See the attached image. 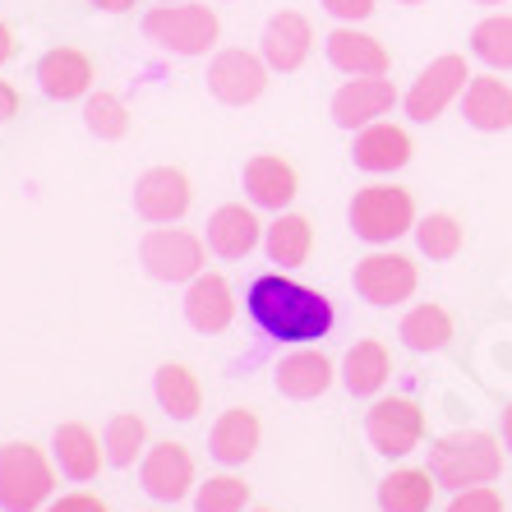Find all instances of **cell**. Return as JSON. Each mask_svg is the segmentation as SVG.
<instances>
[{
	"label": "cell",
	"instance_id": "2",
	"mask_svg": "<svg viewBox=\"0 0 512 512\" xmlns=\"http://www.w3.org/2000/svg\"><path fill=\"white\" fill-rule=\"evenodd\" d=\"M425 466H429V476L439 480V489L457 494V489H471V485H494L503 476V448L494 434L462 429V434H443L429 448Z\"/></svg>",
	"mask_w": 512,
	"mask_h": 512
},
{
	"label": "cell",
	"instance_id": "44",
	"mask_svg": "<svg viewBox=\"0 0 512 512\" xmlns=\"http://www.w3.org/2000/svg\"><path fill=\"white\" fill-rule=\"evenodd\" d=\"M245 512H273V508H245Z\"/></svg>",
	"mask_w": 512,
	"mask_h": 512
},
{
	"label": "cell",
	"instance_id": "6",
	"mask_svg": "<svg viewBox=\"0 0 512 512\" xmlns=\"http://www.w3.org/2000/svg\"><path fill=\"white\" fill-rule=\"evenodd\" d=\"M139 263L153 282L190 286L208 263V240L185 227H153L139 240Z\"/></svg>",
	"mask_w": 512,
	"mask_h": 512
},
{
	"label": "cell",
	"instance_id": "7",
	"mask_svg": "<svg viewBox=\"0 0 512 512\" xmlns=\"http://www.w3.org/2000/svg\"><path fill=\"white\" fill-rule=\"evenodd\" d=\"M466 84H471V70H466V56H434L425 70L411 79V88L402 93V111L416 125H429V120H439L443 111L462 102Z\"/></svg>",
	"mask_w": 512,
	"mask_h": 512
},
{
	"label": "cell",
	"instance_id": "26",
	"mask_svg": "<svg viewBox=\"0 0 512 512\" xmlns=\"http://www.w3.org/2000/svg\"><path fill=\"white\" fill-rule=\"evenodd\" d=\"M342 388L351 397H379L383 383L393 379V356H388V346L379 337H360L342 360Z\"/></svg>",
	"mask_w": 512,
	"mask_h": 512
},
{
	"label": "cell",
	"instance_id": "30",
	"mask_svg": "<svg viewBox=\"0 0 512 512\" xmlns=\"http://www.w3.org/2000/svg\"><path fill=\"white\" fill-rule=\"evenodd\" d=\"M102 448H107V466L130 471L143 457V448H148V425H143V416H134V411L111 416L107 429H102Z\"/></svg>",
	"mask_w": 512,
	"mask_h": 512
},
{
	"label": "cell",
	"instance_id": "42",
	"mask_svg": "<svg viewBox=\"0 0 512 512\" xmlns=\"http://www.w3.org/2000/svg\"><path fill=\"white\" fill-rule=\"evenodd\" d=\"M397 5H425V0H397Z\"/></svg>",
	"mask_w": 512,
	"mask_h": 512
},
{
	"label": "cell",
	"instance_id": "4",
	"mask_svg": "<svg viewBox=\"0 0 512 512\" xmlns=\"http://www.w3.org/2000/svg\"><path fill=\"white\" fill-rule=\"evenodd\" d=\"M56 462L33 443L0 448V508L5 512H42L56 499Z\"/></svg>",
	"mask_w": 512,
	"mask_h": 512
},
{
	"label": "cell",
	"instance_id": "32",
	"mask_svg": "<svg viewBox=\"0 0 512 512\" xmlns=\"http://www.w3.org/2000/svg\"><path fill=\"white\" fill-rule=\"evenodd\" d=\"M471 56L485 65V70H512V14H489L471 28Z\"/></svg>",
	"mask_w": 512,
	"mask_h": 512
},
{
	"label": "cell",
	"instance_id": "13",
	"mask_svg": "<svg viewBox=\"0 0 512 512\" xmlns=\"http://www.w3.org/2000/svg\"><path fill=\"white\" fill-rule=\"evenodd\" d=\"M139 485L153 503H180L194 489V457L185 443H153L139 457Z\"/></svg>",
	"mask_w": 512,
	"mask_h": 512
},
{
	"label": "cell",
	"instance_id": "24",
	"mask_svg": "<svg viewBox=\"0 0 512 512\" xmlns=\"http://www.w3.org/2000/svg\"><path fill=\"white\" fill-rule=\"evenodd\" d=\"M259 416L254 411H245V406H231V411H222V416L213 420V429H208V457H213L217 466H245L254 453H259Z\"/></svg>",
	"mask_w": 512,
	"mask_h": 512
},
{
	"label": "cell",
	"instance_id": "12",
	"mask_svg": "<svg viewBox=\"0 0 512 512\" xmlns=\"http://www.w3.org/2000/svg\"><path fill=\"white\" fill-rule=\"evenodd\" d=\"M402 102V93L393 88V79H383V74H370V79H346L342 88L333 93V107H328V116H333L337 130H365V125H374V120H383L388 111Z\"/></svg>",
	"mask_w": 512,
	"mask_h": 512
},
{
	"label": "cell",
	"instance_id": "1",
	"mask_svg": "<svg viewBox=\"0 0 512 512\" xmlns=\"http://www.w3.org/2000/svg\"><path fill=\"white\" fill-rule=\"evenodd\" d=\"M245 314L254 319L263 337L286 346H314L319 337L333 333L337 310L333 300L314 291V286L286 277L282 268L273 273H259L250 286H245Z\"/></svg>",
	"mask_w": 512,
	"mask_h": 512
},
{
	"label": "cell",
	"instance_id": "43",
	"mask_svg": "<svg viewBox=\"0 0 512 512\" xmlns=\"http://www.w3.org/2000/svg\"><path fill=\"white\" fill-rule=\"evenodd\" d=\"M476 5H503V0H476Z\"/></svg>",
	"mask_w": 512,
	"mask_h": 512
},
{
	"label": "cell",
	"instance_id": "38",
	"mask_svg": "<svg viewBox=\"0 0 512 512\" xmlns=\"http://www.w3.org/2000/svg\"><path fill=\"white\" fill-rule=\"evenodd\" d=\"M14 116H19V88L0 79V125H5V120H14Z\"/></svg>",
	"mask_w": 512,
	"mask_h": 512
},
{
	"label": "cell",
	"instance_id": "35",
	"mask_svg": "<svg viewBox=\"0 0 512 512\" xmlns=\"http://www.w3.org/2000/svg\"><path fill=\"white\" fill-rule=\"evenodd\" d=\"M443 512H503V494L494 485H471V489H457L453 503Z\"/></svg>",
	"mask_w": 512,
	"mask_h": 512
},
{
	"label": "cell",
	"instance_id": "36",
	"mask_svg": "<svg viewBox=\"0 0 512 512\" xmlns=\"http://www.w3.org/2000/svg\"><path fill=\"white\" fill-rule=\"evenodd\" d=\"M319 5L333 14L337 24H365V19L379 10V0H319Z\"/></svg>",
	"mask_w": 512,
	"mask_h": 512
},
{
	"label": "cell",
	"instance_id": "22",
	"mask_svg": "<svg viewBox=\"0 0 512 512\" xmlns=\"http://www.w3.org/2000/svg\"><path fill=\"white\" fill-rule=\"evenodd\" d=\"M462 120L480 134H503L512 130V84L499 79V70L489 74H471V84L462 93Z\"/></svg>",
	"mask_w": 512,
	"mask_h": 512
},
{
	"label": "cell",
	"instance_id": "18",
	"mask_svg": "<svg viewBox=\"0 0 512 512\" xmlns=\"http://www.w3.org/2000/svg\"><path fill=\"white\" fill-rule=\"evenodd\" d=\"M411 153H416V143L393 120H374V125L356 130V143H351V162L365 176H393L411 162Z\"/></svg>",
	"mask_w": 512,
	"mask_h": 512
},
{
	"label": "cell",
	"instance_id": "37",
	"mask_svg": "<svg viewBox=\"0 0 512 512\" xmlns=\"http://www.w3.org/2000/svg\"><path fill=\"white\" fill-rule=\"evenodd\" d=\"M42 512H107V503L97 499V494H88V489H74V494H60V499H51Z\"/></svg>",
	"mask_w": 512,
	"mask_h": 512
},
{
	"label": "cell",
	"instance_id": "25",
	"mask_svg": "<svg viewBox=\"0 0 512 512\" xmlns=\"http://www.w3.org/2000/svg\"><path fill=\"white\" fill-rule=\"evenodd\" d=\"M263 254H268V263L273 268H282V273H291V268H305L314 254V227L310 217L300 213H277L268 227H263Z\"/></svg>",
	"mask_w": 512,
	"mask_h": 512
},
{
	"label": "cell",
	"instance_id": "41",
	"mask_svg": "<svg viewBox=\"0 0 512 512\" xmlns=\"http://www.w3.org/2000/svg\"><path fill=\"white\" fill-rule=\"evenodd\" d=\"M503 448L512 453V402L503 406Z\"/></svg>",
	"mask_w": 512,
	"mask_h": 512
},
{
	"label": "cell",
	"instance_id": "31",
	"mask_svg": "<svg viewBox=\"0 0 512 512\" xmlns=\"http://www.w3.org/2000/svg\"><path fill=\"white\" fill-rule=\"evenodd\" d=\"M416 245H420V254L425 259H434V263H448V259H457L462 254V245H466V227L457 222L453 213H425L416 222Z\"/></svg>",
	"mask_w": 512,
	"mask_h": 512
},
{
	"label": "cell",
	"instance_id": "33",
	"mask_svg": "<svg viewBox=\"0 0 512 512\" xmlns=\"http://www.w3.org/2000/svg\"><path fill=\"white\" fill-rule=\"evenodd\" d=\"M84 130L102 143L125 139V134H130V107H125L116 93H88L84 97Z\"/></svg>",
	"mask_w": 512,
	"mask_h": 512
},
{
	"label": "cell",
	"instance_id": "20",
	"mask_svg": "<svg viewBox=\"0 0 512 512\" xmlns=\"http://www.w3.org/2000/svg\"><path fill=\"white\" fill-rule=\"evenodd\" d=\"M51 462L70 485H93L107 466V448L97 443L88 425L70 420V425H56V434H51Z\"/></svg>",
	"mask_w": 512,
	"mask_h": 512
},
{
	"label": "cell",
	"instance_id": "15",
	"mask_svg": "<svg viewBox=\"0 0 512 512\" xmlns=\"http://www.w3.org/2000/svg\"><path fill=\"white\" fill-rule=\"evenodd\" d=\"M314 51V28L300 10H277L259 37V56L268 60L273 74H296Z\"/></svg>",
	"mask_w": 512,
	"mask_h": 512
},
{
	"label": "cell",
	"instance_id": "23",
	"mask_svg": "<svg viewBox=\"0 0 512 512\" xmlns=\"http://www.w3.org/2000/svg\"><path fill=\"white\" fill-rule=\"evenodd\" d=\"M37 88L51 102H79L93 93V60L79 47H51L37 60Z\"/></svg>",
	"mask_w": 512,
	"mask_h": 512
},
{
	"label": "cell",
	"instance_id": "39",
	"mask_svg": "<svg viewBox=\"0 0 512 512\" xmlns=\"http://www.w3.org/2000/svg\"><path fill=\"white\" fill-rule=\"evenodd\" d=\"M93 10H102V14H125V10H134L139 0H88Z\"/></svg>",
	"mask_w": 512,
	"mask_h": 512
},
{
	"label": "cell",
	"instance_id": "16",
	"mask_svg": "<svg viewBox=\"0 0 512 512\" xmlns=\"http://www.w3.org/2000/svg\"><path fill=\"white\" fill-rule=\"evenodd\" d=\"M203 240H208V254L217 259H250L254 250L263 245V222L254 217V203H222L213 208L208 227H203Z\"/></svg>",
	"mask_w": 512,
	"mask_h": 512
},
{
	"label": "cell",
	"instance_id": "27",
	"mask_svg": "<svg viewBox=\"0 0 512 512\" xmlns=\"http://www.w3.org/2000/svg\"><path fill=\"white\" fill-rule=\"evenodd\" d=\"M439 494V480L429 476V466H397L393 476L379 485V512H429Z\"/></svg>",
	"mask_w": 512,
	"mask_h": 512
},
{
	"label": "cell",
	"instance_id": "40",
	"mask_svg": "<svg viewBox=\"0 0 512 512\" xmlns=\"http://www.w3.org/2000/svg\"><path fill=\"white\" fill-rule=\"evenodd\" d=\"M14 56V33H10V24H0V65Z\"/></svg>",
	"mask_w": 512,
	"mask_h": 512
},
{
	"label": "cell",
	"instance_id": "3",
	"mask_svg": "<svg viewBox=\"0 0 512 512\" xmlns=\"http://www.w3.org/2000/svg\"><path fill=\"white\" fill-rule=\"evenodd\" d=\"M346 222H351V231H356V240H365V245H393V240H402L406 231H416V199H411V190H402V185H388V180H379V185H365V190H356V199H351V208H346Z\"/></svg>",
	"mask_w": 512,
	"mask_h": 512
},
{
	"label": "cell",
	"instance_id": "9",
	"mask_svg": "<svg viewBox=\"0 0 512 512\" xmlns=\"http://www.w3.org/2000/svg\"><path fill=\"white\" fill-rule=\"evenodd\" d=\"M420 286V273L416 263L406 259L397 250H374L356 263V273H351V291H356L365 305H379V310H393L402 300L416 296Z\"/></svg>",
	"mask_w": 512,
	"mask_h": 512
},
{
	"label": "cell",
	"instance_id": "28",
	"mask_svg": "<svg viewBox=\"0 0 512 512\" xmlns=\"http://www.w3.org/2000/svg\"><path fill=\"white\" fill-rule=\"evenodd\" d=\"M153 397H157V406H162L167 420H194L203 411L199 379H194L185 365H171V360L153 374Z\"/></svg>",
	"mask_w": 512,
	"mask_h": 512
},
{
	"label": "cell",
	"instance_id": "11",
	"mask_svg": "<svg viewBox=\"0 0 512 512\" xmlns=\"http://www.w3.org/2000/svg\"><path fill=\"white\" fill-rule=\"evenodd\" d=\"M190 176L180 167H148L134 180V213L148 227H176L180 217L190 213Z\"/></svg>",
	"mask_w": 512,
	"mask_h": 512
},
{
	"label": "cell",
	"instance_id": "8",
	"mask_svg": "<svg viewBox=\"0 0 512 512\" xmlns=\"http://www.w3.org/2000/svg\"><path fill=\"white\" fill-rule=\"evenodd\" d=\"M365 439L379 457H411L425 443V411H420L411 397H379V402L365 411Z\"/></svg>",
	"mask_w": 512,
	"mask_h": 512
},
{
	"label": "cell",
	"instance_id": "29",
	"mask_svg": "<svg viewBox=\"0 0 512 512\" xmlns=\"http://www.w3.org/2000/svg\"><path fill=\"white\" fill-rule=\"evenodd\" d=\"M397 337H402L406 351H443V346L453 342V314L443 310V305H416V310H406L402 323H397Z\"/></svg>",
	"mask_w": 512,
	"mask_h": 512
},
{
	"label": "cell",
	"instance_id": "19",
	"mask_svg": "<svg viewBox=\"0 0 512 512\" xmlns=\"http://www.w3.org/2000/svg\"><path fill=\"white\" fill-rule=\"evenodd\" d=\"M180 310H185V323H190L194 333L213 337L236 319V291H231V282L222 273H208V268H203V273L185 286Z\"/></svg>",
	"mask_w": 512,
	"mask_h": 512
},
{
	"label": "cell",
	"instance_id": "5",
	"mask_svg": "<svg viewBox=\"0 0 512 512\" xmlns=\"http://www.w3.org/2000/svg\"><path fill=\"white\" fill-rule=\"evenodd\" d=\"M143 37L153 47L171 51V56H208L222 37V24L208 5H194V0H176V5H153L143 14Z\"/></svg>",
	"mask_w": 512,
	"mask_h": 512
},
{
	"label": "cell",
	"instance_id": "45",
	"mask_svg": "<svg viewBox=\"0 0 512 512\" xmlns=\"http://www.w3.org/2000/svg\"><path fill=\"white\" fill-rule=\"evenodd\" d=\"M157 5H176V0H157Z\"/></svg>",
	"mask_w": 512,
	"mask_h": 512
},
{
	"label": "cell",
	"instance_id": "34",
	"mask_svg": "<svg viewBox=\"0 0 512 512\" xmlns=\"http://www.w3.org/2000/svg\"><path fill=\"white\" fill-rule=\"evenodd\" d=\"M245 508H250V485L231 476V471L194 485V512H245Z\"/></svg>",
	"mask_w": 512,
	"mask_h": 512
},
{
	"label": "cell",
	"instance_id": "10",
	"mask_svg": "<svg viewBox=\"0 0 512 512\" xmlns=\"http://www.w3.org/2000/svg\"><path fill=\"white\" fill-rule=\"evenodd\" d=\"M268 60L254 56L245 47H222L208 60V93L222 102V107H250L259 102L263 88H268Z\"/></svg>",
	"mask_w": 512,
	"mask_h": 512
},
{
	"label": "cell",
	"instance_id": "21",
	"mask_svg": "<svg viewBox=\"0 0 512 512\" xmlns=\"http://www.w3.org/2000/svg\"><path fill=\"white\" fill-rule=\"evenodd\" d=\"M240 185H245V199H250L254 208H263V213H286L300 190L296 167L282 162L277 153H254L250 162H245V171H240Z\"/></svg>",
	"mask_w": 512,
	"mask_h": 512
},
{
	"label": "cell",
	"instance_id": "14",
	"mask_svg": "<svg viewBox=\"0 0 512 512\" xmlns=\"http://www.w3.org/2000/svg\"><path fill=\"white\" fill-rule=\"evenodd\" d=\"M337 379H342V374H337V365L323 356L319 346H291L273 365L277 393L291 397V402H314V397H323Z\"/></svg>",
	"mask_w": 512,
	"mask_h": 512
},
{
	"label": "cell",
	"instance_id": "46",
	"mask_svg": "<svg viewBox=\"0 0 512 512\" xmlns=\"http://www.w3.org/2000/svg\"><path fill=\"white\" fill-rule=\"evenodd\" d=\"M0 512H5V508H0Z\"/></svg>",
	"mask_w": 512,
	"mask_h": 512
},
{
	"label": "cell",
	"instance_id": "17",
	"mask_svg": "<svg viewBox=\"0 0 512 512\" xmlns=\"http://www.w3.org/2000/svg\"><path fill=\"white\" fill-rule=\"evenodd\" d=\"M323 56H328V65H333L337 74H346V79H370V74L393 70L388 47H383L379 37L360 33L356 24H337L333 33L323 37Z\"/></svg>",
	"mask_w": 512,
	"mask_h": 512
}]
</instances>
